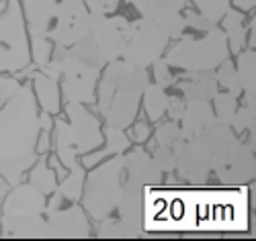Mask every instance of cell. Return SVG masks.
Wrapping results in <instances>:
<instances>
[{
  "mask_svg": "<svg viewBox=\"0 0 256 241\" xmlns=\"http://www.w3.org/2000/svg\"><path fill=\"white\" fill-rule=\"evenodd\" d=\"M39 115L35 94L29 86L18 90L0 106V174L14 186L25 170L37 162Z\"/></svg>",
  "mask_w": 256,
  "mask_h": 241,
  "instance_id": "6da1fadb",
  "label": "cell"
},
{
  "mask_svg": "<svg viewBox=\"0 0 256 241\" xmlns=\"http://www.w3.org/2000/svg\"><path fill=\"white\" fill-rule=\"evenodd\" d=\"M148 86L146 68L125 59H113L98 84V111L109 127L125 129L138 115L142 92Z\"/></svg>",
  "mask_w": 256,
  "mask_h": 241,
  "instance_id": "7a4b0ae2",
  "label": "cell"
},
{
  "mask_svg": "<svg viewBox=\"0 0 256 241\" xmlns=\"http://www.w3.org/2000/svg\"><path fill=\"white\" fill-rule=\"evenodd\" d=\"M236 143L238 137L232 127L216 119L203 131H199L195 137L186 139L176 162L178 176L197 186L205 184L211 170H216L220 164L226 162Z\"/></svg>",
  "mask_w": 256,
  "mask_h": 241,
  "instance_id": "3957f363",
  "label": "cell"
},
{
  "mask_svg": "<svg viewBox=\"0 0 256 241\" xmlns=\"http://www.w3.org/2000/svg\"><path fill=\"white\" fill-rule=\"evenodd\" d=\"M66 115L70 121L56 119V156L64 168H72L76 156H84L102 143L98 119L82 102H68Z\"/></svg>",
  "mask_w": 256,
  "mask_h": 241,
  "instance_id": "277c9868",
  "label": "cell"
},
{
  "mask_svg": "<svg viewBox=\"0 0 256 241\" xmlns=\"http://www.w3.org/2000/svg\"><path fill=\"white\" fill-rule=\"evenodd\" d=\"M127 18L90 12V27L80 41H76L70 53L80 61L92 65V68H104L109 61L121 57L123 41L127 33Z\"/></svg>",
  "mask_w": 256,
  "mask_h": 241,
  "instance_id": "5b68a950",
  "label": "cell"
},
{
  "mask_svg": "<svg viewBox=\"0 0 256 241\" xmlns=\"http://www.w3.org/2000/svg\"><path fill=\"white\" fill-rule=\"evenodd\" d=\"M46 194L29 184H14L2 203V229L8 237H46Z\"/></svg>",
  "mask_w": 256,
  "mask_h": 241,
  "instance_id": "8992f818",
  "label": "cell"
},
{
  "mask_svg": "<svg viewBox=\"0 0 256 241\" xmlns=\"http://www.w3.org/2000/svg\"><path fill=\"white\" fill-rule=\"evenodd\" d=\"M228 39L226 33L218 27L205 31L203 37H178V43L166 53V63L176 70L195 72V70H216L228 59Z\"/></svg>",
  "mask_w": 256,
  "mask_h": 241,
  "instance_id": "52a82bcc",
  "label": "cell"
},
{
  "mask_svg": "<svg viewBox=\"0 0 256 241\" xmlns=\"http://www.w3.org/2000/svg\"><path fill=\"white\" fill-rule=\"evenodd\" d=\"M121 186H123V156L115 153V158L94 168L86 182H84L82 188L84 211L96 221L111 217V213L117 209Z\"/></svg>",
  "mask_w": 256,
  "mask_h": 241,
  "instance_id": "ba28073f",
  "label": "cell"
},
{
  "mask_svg": "<svg viewBox=\"0 0 256 241\" xmlns=\"http://www.w3.org/2000/svg\"><path fill=\"white\" fill-rule=\"evenodd\" d=\"M31 63L25 16L18 0L0 12V72H20Z\"/></svg>",
  "mask_w": 256,
  "mask_h": 241,
  "instance_id": "9c48e42d",
  "label": "cell"
},
{
  "mask_svg": "<svg viewBox=\"0 0 256 241\" xmlns=\"http://www.w3.org/2000/svg\"><path fill=\"white\" fill-rule=\"evenodd\" d=\"M168 39L170 37L166 35L160 20L142 16L140 20H134V23L127 25L121 57L130 63L148 68L158 57H162L168 45Z\"/></svg>",
  "mask_w": 256,
  "mask_h": 241,
  "instance_id": "30bf717a",
  "label": "cell"
},
{
  "mask_svg": "<svg viewBox=\"0 0 256 241\" xmlns=\"http://www.w3.org/2000/svg\"><path fill=\"white\" fill-rule=\"evenodd\" d=\"M54 59L60 61L62 92L68 102H92L94 88L100 78V70L74 57L68 47L58 45Z\"/></svg>",
  "mask_w": 256,
  "mask_h": 241,
  "instance_id": "8fae6325",
  "label": "cell"
},
{
  "mask_svg": "<svg viewBox=\"0 0 256 241\" xmlns=\"http://www.w3.org/2000/svg\"><path fill=\"white\" fill-rule=\"evenodd\" d=\"M54 20L56 25L50 27L48 37L56 41V45L72 47L86 35L90 27V10L84 0H58Z\"/></svg>",
  "mask_w": 256,
  "mask_h": 241,
  "instance_id": "7c38bea8",
  "label": "cell"
},
{
  "mask_svg": "<svg viewBox=\"0 0 256 241\" xmlns=\"http://www.w3.org/2000/svg\"><path fill=\"white\" fill-rule=\"evenodd\" d=\"M216 174L222 184L226 186H240L254 178L256 166H254V147L250 143H238L234 145L232 153L226 158L224 164L216 168Z\"/></svg>",
  "mask_w": 256,
  "mask_h": 241,
  "instance_id": "4fadbf2b",
  "label": "cell"
},
{
  "mask_svg": "<svg viewBox=\"0 0 256 241\" xmlns=\"http://www.w3.org/2000/svg\"><path fill=\"white\" fill-rule=\"evenodd\" d=\"M144 201H146V186L123 178V186H121V194H119L115 211H119V221L123 223L127 237H140L142 235Z\"/></svg>",
  "mask_w": 256,
  "mask_h": 241,
  "instance_id": "5bb4252c",
  "label": "cell"
},
{
  "mask_svg": "<svg viewBox=\"0 0 256 241\" xmlns=\"http://www.w3.org/2000/svg\"><path fill=\"white\" fill-rule=\"evenodd\" d=\"M48 213V221H46V237H54V239H64V237H76V239H84L90 237V225L88 219L84 215V209H80L78 205H72L64 211H46Z\"/></svg>",
  "mask_w": 256,
  "mask_h": 241,
  "instance_id": "9a60e30c",
  "label": "cell"
},
{
  "mask_svg": "<svg viewBox=\"0 0 256 241\" xmlns=\"http://www.w3.org/2000/svg\"><path fill=\"white\" fill-rule=\"evenodd\" d=\"M184 143H186V139L182 135L180 127L176 125V121H168V123L160 125L154 133V156H152V160L156 162V166L162 172L176 170V162H178V156H180Z\"/></svg>",
  "mask_w": 256,
  "mask_h": 241,
  "instance_id": "2e32d148",
  "label": "cell"
},
{
  "mask_svg": "<svg viewBox=\"0 0 256 241\" xmlns=\"http://www.w3.org/2000/svg\"><path fill=\"white\" fill-rule=\"evenodd\" d=\"M174 88L180 92L188 102H211L218 92V78L216 70H195L182 72L174 80Z\"/></svg>",
  "mask_w": 256,
  "mask_h": 241,
  "instance_id": "e0dca14e",
  "label": "cell"
},
{
  "mask_svg": "<svg viewBox=\"0 0 256 241\" xmlns=\"http://www.w3.org/2000/svg\"><path fill=\"white\" fill-rule=\"evenodd\" d=\"M123 178L134 180L148 188V186L160 184L162 170L156 166L150 153H146L144 149H136L123 156Z\"/></svg>",
  "mask_w": 256,
  "mask_h": 241,
  "instance_id": "ac0fdd59",
  "label": "cell"
},
{
  "mask_svg": "<svg viewBox=\"0 0 256 241\" xmlns=\"http://www.w3.org/2000/svg\"><path fill=\"white\" fill-rule=\"evenodd\" d=\"M25 18L33 37H48L50 23L54 20L58 0H25Z\"/></svg>",
  "mask_w": 256,
  "mask_h": 241,
  "instance_id": "d6986e66",
  "label": "cell"
},
{
  "mask_svg": "<svg viewBox=\"0 0 256 241\" xmlns=\"http://www.w3.org/2000/svg\"><path fill=\"white\" fill-rule=\"evenodd\" d=\"M180 121V131L184 139H190L216 121V113H213V106L209 102H186Z\"/></svg>",
  "mask_w": 256,
  "mask_h": 241,
  "instance_id": "ffe728a7",
  "label": "cell"
},
{
  "mask_svg": "<svg viewBox=\"0 0 256 241\" xmlns=\"http://www.w3.org/2000/svg\"><path fill=\"white\" fill-rule=\"evenodd\" d=\"M254 68H256V55H254V49L248 47V49H242L238 53V80H240V88L244 92V104L248 106H254Z\"/></svg>",
  "mask_w": 256,
  "mask_h": 241,
  "instance_id": "44dd1931",
  "label": "cell"
},
{
  "mask_svg": "<svg viewBox=\"0 0 256 241\" xmlns=\"http://www.w3.org/2000/svg\"><path fill=\"white\" fill-rule=\"evenodd\" d=\"M33 88L41 102V108L50 115H58L60 111V92H58V80L46 76L44 72L33 74Z\"/></svg>",
  "mask_w": 256,
  "mask_h": 241,
  "instance_id": "7402d4cb",
  "label": "cell"
},
{
  "mask_svg": "<svg viewBox=\"0 0 256 241\" xmlns=\"http://www.w3.org/2000/svg\"><path fill=\"white\" fill-rule=\"evenodd\" d=\"M132 4L144 18L160 20L170 14L182 12L184 0H132Z\"/></svg>",
  "mask_w": 256,
  "mask_h": 241,
  "instance_id": "603a6c76",
  "label": "cell"
},
{
  "mask_svg": "<svg viewBox=\"0 0 256 241\" xmlns=\"http://www.w3.org/2000/svg\"><path fill=\"white\" fill-rule=\"evenodd\" d=\"M224 20V33L228 39V49H232V53H240L246 47V27H244V16L238 10L228 8V12L222 16Z\"/></svg>",
  "mask_w": 256,
  "mask_h": 241,
  "instance_id": "cb8c5ba5",
  "label": "cell"
},
{
  "mask_svg": "<svg viewBox=\"0 0 256 241\" xmlns=\"http://www.w3.org/2000/svg\"><path fill=\"white\" fill-rule=\"evenodd\" d=\"M142 96H144V108H146L148 119L152 123L160 121L162 115L166 113V100H168V94L164 92V88H160L158 84H154V86L148 84Z\"/></svg>",
  "mask_w": 256,
  "mask_h": 241,
  "instance_id": "d4e9b609",
  "label": "cell"
},
{
  "mask_svg": "<svg viewBox=\"0 0 256 241\" xmlns=\"http://www.w3.org/2000/svg\"><path fill=\"white\" fill-rule=\"evenodd\" d=\"M82 188H84V168L76 160V164L70 168V174L64 178V182L60 186H56V190L62 194V199H66V201H80Z\"/></svg>",
  "mask_w": 256,
  "mask_h": 241,
  "instance_id": "484cf974",
  "label": "cell"
},
{
  "mask_svg": "<svg viewBox=\"0 0 256 241\" xmlns=\"http://www.w3.org/2000/svg\"><path fill=\"white\" fill-rule=\"evenodd\" d=\"M33 170H31V178H29V182L37 188V190H41L46 196L48 194H52L54 190H56V172L48 166V160L41 156V160L37 162V164H33L31 166Z\"/></svg>",
  "mask_w": 256,
  "mask_h": 241,
  "instance_id": "4316f807",
  "label": "cell"
},
{
  "mask_svg": "<svg viewBox=\"0 0 256 241\" xmlns=\"http://www.w3.org/2000/svg\"><path fill=\"white\" fill-rule=\"evenodd\" d=\"M216 78H218V86L226 88L234 96H240L242 94L240 80H238V74H236V65H234L230 59H224L218 65V68H216Z\"/></svg>",
  "mask_w": 256,
  "mask_h": 241,
  "instance_id": "83f0119b",
  "label": "cell"
},
{
  "mask_svg": "<svg viewBox=\"0 0 256 241\" xmlns=\"http://www.w3.org/2000/svg\"><path fill=\"white\" fill-rule=\"evenodd\" d=\"M213 100V113H216V119L230 125L234 113L238 108V96H234L232 92H216V96L211 98Z\"/></svg>",
  "mask_w": 256,
  "mask_h": 241,
  "instance_id": "f1b7e54d",
  "label": "cell"
},
{
  "mask_svg": "<svg viewBox=\"0 0 256 241\" xmlns=\"http://www.w3.org/2000/svg\"><path fill=\"white\" fill-rule=\"evenodd\" d=\"M193 4L197 6V10L203 18L211 20V23H218L228 12L230 0H193Z\"/></svg>",
  "mask_w": 256,
  "mask_h": 241,
  "instance_id": "f546056e",
  "label": "cell"
},
{
  "mask_svg": "<svg viewBox=\"0 0 256 241\" xmlns=\"http://www.w3.org/2000/svg\"><path fill=\"white\" fill-rule=\"evenodd\" d=\"M230 127L234 133H244V131H248L250 135H254V106H240L236 108V113H234L232 121H230Z\"/></svg>",
  "mask_w": 256,
  "mask_h": 241,
  "instance_id": "4dcf8cb0",
  "label": "cell"
},
{
  "mask_svg": "<svg viewBox=\"0 0 256 241\" xmlns=\"http://www.w3.org/2000/svg\"><path fill=\"white\" fill-rule=\"evenodd\" d=\"M106 153H123L130 147V137L125 135V129L119 127H109L106 129Z\"/></svg>",
  "mask_w": 256,
  "mask_h": 241,
  "instance_id": "1f68e13d",
  "label": "cell"
},
{
  "mask_svg": "<svg viewBox=\"0 0 256 241\" xmlns=\"http://www.w3.org/2000/svg\"><path fill=\"white\" fill-rule=\"evenodd\" d=\"M31 43H33V49H31V53H33V61L39 65H46L48 61H50V57H52V45L48 43V39L46 37H33L31 39Z\"/></svg>",
  "mask_w": 256,
  "mask_h": 241,
  "instance_id": "d6a6232c",
  "label": "cell"
},
{
  "mask_svg": "<svg viewBox=\"0 0 256 241\" xmlns=\"http://www.w3.org/2000/svg\"><path fill=\"white\" fill-rule=\"evenodd\" d=\"M154 78H156V84L160 86V88H168V86H172V72H170V65L166 63V59H156L154 63Z\"/></svg>",
  "mask_w": 256,
  "mask_h": 241,
  "instance_id": "836d02e7",
  "label": "cell"
},
{
  "mask_svg": "<svg viewBox=\"0 0 256 241\" xmlns=\"http://www.w3.org/2000/svg\"><path fill=\"white\" fill-rule=\"evenodd\" d=\"M186 102H188V100H186L180 92L170 94L168 100H166V113H168V117L172 119V121H180L184 108H186Z\"/></svg>",
  "mask_w": 256,
  "mask_h": 241,
  "instance_id": "e575fe53",
  "label": "cell"
},
{
  "mask_svg": "<svg viewBox=\"0 0 256 241\" xmlns=\"http://www.w3.org/2000/svg\"><path fill=\"white\" fill-rule=\"evenodd\" d=\"M98 237H127V231L119 219H102V225L98 229Z\"/></svg>",
  "mask_w": 256,
  "mask_h": 241,
  "instance_id": "d590c367",
  "label": "cell"
},
{
  "mask_svg": "<svg viewBox=\"0 0 256 241\" xmlns=\"http://www.w3.org/2000/svg\"><path fill=\"white\" fill-rule=\"evenodd\" d=\"M121 0H84L86 8L94 14H111L117 10Z\"/></svg>",
  "mask_w": 256,
  "mask_h": 241,
  "instance_id": "8d00e7d4",
  "label": "cell"
},
{
  "mask_svg": "<svg viewBox=\"0 0 256 241\" xmlns=\"http://www.w3.org/2000/svg\"><path fill=\"white\" fill-rule=\"evenodd\" d=\"M184 20H186V27H190V29H195V31H209V29H213L216 27V23H211V20H207V18H203L201 14H197V12H193V10H188V12H184Z\"/></svg>",
  "mask_w": 256,
  "mask_h": 241,
  "instance_id": "74e56055",
  "label": "cell"
},
{
  "mask_svg": "<svg viewBox=\"0 0 256 241\" xmlns=\"http://www.w3.org/2000/svg\"><path fill=\"white\" fill-rule=\"evenodd\" d=\"M18 82L14 78H8V76H0V106H2L16 90H18Z\"/></svg>",
  "mask_w": 256,
  "mask_h": 241,
  "instance_id": "f35d334b",
  "label": "cell"
},
{
  "mask_svg": "<svg viewBox=\"0 0 256 241\" xmlns=\"http://www.w3.org/2000/svg\"><path fill=\"white\" fill-rule=\"evenodd\" d=\"M148 135H150V129H148V125H144V123H138V125L134 127V141H138V143H144V141L148 139Z\"/></svg>",
  "mask_w": 256,
  "mask_h": 241,
  "instance_id": "ab89813d",
  "label": "cell"
},
{
  "mask_svg": "<svg viewBox=\"0 0 256 241\" xmlns=\"http://www.w3.org/2000/svg\"><path fill=\"white\" fill-rule=\"evenodd\" d=\"M234 2H236L242 10H250V8H254V2H256V0H234Z\"/></svg>",
  "mask_w": 256,
  "mask_h": 241,
  "instance_id": "60d3db41",
  "label": "cell"
},
{
  "mask_svg": "<svg viewBox=\"0 0 256 241\" xmlns=\"http://www.w3.org/2000/svg\"><path fill=\"white\" fill-rule=\"evenodd\" d=\"M6 192H8V182L4 180V182H0V199H2Z\"/></svg>",
  "mask_w": 256,
  "mask_h": 241,
  "instance_id": "b9f144b4",
  "label": "cell"
},
{
  "mask_svg": "<svg viewBox=\"0 0 256 241\" xmlns=\"http://www.w3.org/2000/svg\"><path fill=\"white\" fill-rule=\"evenodd\" d=\"M0 2H2V0H0Z\"/></svg>",
  "mask_w": 256,
  "mask_h": 241,
  "instance_id": "7bdbcfd3",
  "label": "cell"
}]
</instances>
